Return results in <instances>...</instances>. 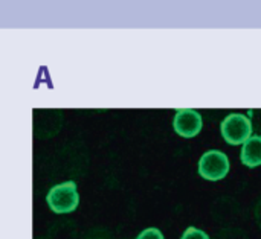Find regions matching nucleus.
Wrapping results in <instances>:
<instances>
[{
	"label": "nucleus",
	"instance_id": "39448f33",
	"mask_svg": "<svg viewBox=\"0 0 261 239\" xmlns=\"http://www.w3.org/2000/svg\"><path fill=\"white\" fill-rule=\"evenodd\" d=\"M240 160L248 168H257L261 165V136L255 134L243 143Z\"/></svg>",
	"mask_w": 261,
	"mask_h": 239
},
{
	"label": "nucleus",
	"instance_id": "423d86ee",
	"mask_svg": "<svg viewBox=\"0 0 261 239\" xmlns=\"http://www.w3.org/2000/svg\"><path fill=\"white\" fill-rule=\"evenodd\" d=\"M216 239H249L242 229H223L217 233Z\"/></svg>",
	"mask_w": 261,
	"mask_h": 239
},
{
	"label": "nucleus",
	"instance_id": "f03ea898",
	"mask_svg": "<svg viewBox=\"0 0 261 239\" xmlns=\"http://www.w3.org/2000/svg\"><path fill=\"white\" fill-rule=\"evenodd\" d=\"M252 121L243 113H231L220 124V133L226 143L243 145L252 137Z\"/></svg>",
	"mask_w": 261,
	"mask_h": 239
},
{
	"label": "nucleus",
	"instance_id": "1a4fd4ad",
	"mask_svg": "<svg viewBox=\"0 0 261 239\" xmlns=\"http://www.w3.org/2000/svg\"><path fill=\"white\" fill-rule=\"evenodd\" d=\"M249 116L252 121V127L261 136V110H249Z\"/></svg>",
	"mask_w": 261,
	"mask_h": 239
},
{
	"label": "nucleus",
	"instance_id": "20e7f679",
	"mask_svg": "<svg viewBox=\"0 0 261 239\" xmlns=\"http://www.w3.org/2000/svg\"><path fill=\"white\" fill-rule=\"evenodd\" d=\"M173 128L180 137L193 139L202 130V116L194 108H179L173 119Z\"/></svg>",
	"mask_w": 261,
	"mask_h": 239
},
{
	"label": "nucleus",
	"instance_id": "6e6552de",
	"mask_svg": "<svg viewBox=\"0 0 261 239\" xmlns=\"http://www.w3.org/2000/svg\"><path fill=\"white\" fill-rule=\"evenodd\" d=\"M136 239H164V235H162V232H161L159 229L150 227V229L142 230V232L138 235V238Z\"/></svg>",
	"mask_w": 261,
	"mask_h": 239
},
{
	"label": "nucleus",
	"instance_id": "9d476101",
	"mask_svg": "<svg viewBox=\"0 0 261 239\" xmlns=\"http://www.w3.org/2000/svg\"><path fill=\"white\" fill-rule=\"evenodd\" d=\"M257 218H258V224H260L261 227V200L260 203H258V206H257Z\"/></svg>",
	"mask_w": 261,
	"mask_h": 239
},
{
	"label": "nucleus",
	"instance_id": "f257e3e1",
	"mask_svg": "<svg viewBox=\"0 0 261 239\" xmlns=\"http://www.w3.org/2000/svg\"><path fill=\"white\" fill-rule=\"evenodd\" d=\"M46 203L54 214H70L78 207L80 195L75 182H64L52 186L46 195Z\"/></svg>",
	"mask_w": 261,
	"mask_h": 239
},
{
	"label": "nucleus",
	"instance_id": "7ed1b4c3",
	"mask_svg": "<svg viewBox=\"0 0 261 239\" xmlns=\"http://www.w3.org/2000/svg\"><path fill=\"white\" fill-rule=\"evenodd\" d=\"M229 172V159L225 153L217 150L206 151L199 160V174L210 182L222 180Z\"/></svg>",
	"mask_w": 261,
	"mask_h": 239
},
{
	"label": "nucleus",
	"instance_id": "0eeeda50",
	"mask_svg": "<svg viewBox=\"0 0 261 239\" xmlns=\"http://www.w3.org/2000/svg\"><path fill=\"white\" fill-rule=\"evenodd\" d=\"M180 239H211L203 230L196 229V227H188Z\"/></svg>",
	"mask_w": 261,
	"mask_h": 239
}]
</instances>
